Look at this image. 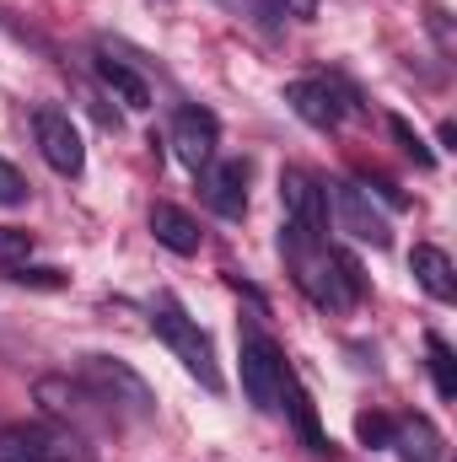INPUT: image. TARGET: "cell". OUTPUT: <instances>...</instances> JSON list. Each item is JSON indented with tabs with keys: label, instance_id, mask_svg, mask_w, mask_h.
Instances as JSON below:
<instances>
[{
	"label": "cell",
	"instance_id": "cell-15",
	"mask_svg": "<svg viewBox=\"0 0 457 462\" xmlns=\"http://www.w3.org/2000/svg\"><path fill=\"white\" fill-rule=\"evenodd\" d=\"M393 447L404 452V462H442V430L425 414H415L393 425Z\"/></svg>",
	"mask_w": 457,
	"mask_h": 462
},
{
	"label": "cell",
	"instance_id": "cell-1",
	"mask_svg": "<svg viewBox=\"0 0 457 462\" xmlns=\"http://www.w3.org/2000/svg\"><path fill=\"white\" fill-rule=\"evenodd\" d=\"M151 328H156L162 345L183 360V371H189L205 393H221V387H227L221 371H216V349H210V339H205V328L183 312V301H178L173 291H162V296L151 301Z\"/></svg>",
	"mask_w": 457,
	"mask_h": 462
},
{
	"label": "cell",
	"instance_id": "cell-10",
	"mask_svg": "<svg viewBox=\"0 0 457 462\" xmlns=\"http://www.w3.org/2000/svg\"><path fill=\"white\" fill-rule=\"evenodd\" d=\"M285 103H291V114L302 118V124H312V129H340V118H344L340 92H334V81H323V76L291 81V87H285Z\"/></svg>",
	"mask_w": 457,
	"mask_h": 462
},
{
	"label": "cell",
	"instance_id": "cell-9",
	"mask_svg": "<svg viewBox=\"0 0 457 462\" xmlns=\"http://www.w3.org/2000/svg\"><path fill=\"white\" fill-rule=\"evenodd\" d=\"M200 189L216 216H227V221L247 216V162H210L200 172Z\"/></svg>",
	"mask_w": 457,
	"mask_h": 462
},
{
	"label": "cell",
	"instance_id": "cell-22",
	"mask_svg": "<svg viewBox=\"0 0 457 462\" xmlns=\"http://www.w3.org/2000/svg\"><path fill=\"white\" fill-rule=\"evenodd\" d=\"M355 436H360L371 452H377V447H393V420H387V414H360V420H355Z\"/></svg>",
	"mask_w": 457,
	"mask_h": 462
},
{
	"label": "cell",
	"instance_id": "cell-17",
	"mask_svg": "<svg viewBox=\"0 0 457 462\" xmlns=\"http://www.w3.org/2000/svg\"><path fill=\"white\" fill-rule=\"evenodd\" d=\"M425 355H431L436 393H442V398H457V360H452V349H447V339H442V334H431V339H425Z\"/></svg>",
	"mask_w": 457,
	"mask_h": 462
},
{
	"label": "cell",
	"instance_id": "cell-16",
	"mask_svg": "<svg viewBox=\"0 0 457 462\" xmlns=\"http://www.w3.org/2000/svg\"><path fill=\"white\" fill-rule=\"evenodd\" d=\"M280 409H291V420H296V430H302L307 452H318V457H334V452H329L334 441L323 436V425H318V409H312V398H307V387H302L296 376L285 382V403H280Z\"/></svg>",
	"mask_w": 457,
	"mask_h": 462
},
{
	"label": "cell",
	"instance_id": "cell-12",
	"mask_svg": "<svg viewBox=\"0 0 457 462\" xmlns=\"http://www.w3.org/2000/svg\"><path fill=\"white\" fill-rule=\"evenodd\" d=\"M151 236L167 247V253H178V258H189V253H200V242H205V231L200 221L189 216V210H178V205H151Z\"/></svg>",
	"mask_w": 457,
	"mask_h": 462
},
{
	"label": "cell",
	"instance_id": "cell-2",
	"mask_svg": "<svg viewBox=\"0 0 457 462\" xmlns=\"http://www.w3.org/2000/svg\"><path fill=\"white\" fill-rule=\"evenodd\" d=\"M280 247H285V258L296 269V285L312 296V307H323V312L355 307V296L344 291V274H340V263H334V253H329L323 236H307V231L285 226L280 231Z\"/></svg>",
	"mask_w": 457,
	"mask_h": 462
},
{
	"label": "cell",
	"instance_id": "cell-5",
	"mask_svg": "<svg viewBox=\"0 0 457 462\" xmlns=\"http://www.w3.org/2000/svg\"><path fill=\"white\" fill-rule=\"evenodd\" d=\"M33 140H38L43 162H49L60 178H81V167H87V145H81V129L70 124V114H60V108H38V114H33Z\"/></svg>",
	"mask_w": 457,
	"mask_h": 462
},
{
	"label": "cell",
	"instance_id": "cell-7",
	"mask_svg": "<svg viewBox=\"0 0 457 462\" xmlns=\"http://www.w3.org/2000/svg\"><path fill=\"white\" fill-rule=\"evenodd\" d=\"M173 156L189 167V172H205L216 162V145H221V124L210 108H178L173 114Z\"/></svg>",
	"mask_w": 457,
	"mask_h": 462
},
{
	"label": "cell",
	"instance_id": "cell-13",
	"mask_svg": "<svg viewBox=\"0 0 457 462\" xmlns=\"http://www.w3.org/2000/svg\"><path fill=\"white\" fill-rule=\"evenodd\" d=\"M409 269H415V280H420L436 301H457V269H452V258H447L442 247L420 242V247L409 253Z\"/></svg>",
	"mask_w": 457,
	"mask_h": 462
},
{
	"label": "cell",
	"instance_id": "cell-6",
	"mask_svg": "<svg viewBox=\"0 0 457 462\" xmlns=\"http://www.w3.org/2000/svg\"><path fill=\"white\" fill-rule=\"evenodd\" d=\"M280 205H285V226L307 231V236H323L329 231V189L312 172L285 167L280 172Z\"/></svg>",
	"mask_w": 457,
	"mask_h": 462
},
{
	"label": "cell",
	"instance_id": "cell-4",
	"mask_svg": "<svg viewBox=\"0 0 457 462\" xmlns=\"http://www.w3.org/2000/svg\"><path fill=\"white\" fill-rule=\"evenodd\" d=\"M285 382H291V365L280 345L269 334H242V393L258 414H275L285 403Z\"/></svg>",
	"mask_w": 457,
	"mask_h": 462
},
{
	"label": "cell",
	"instance_id": "cell-21",
	"mask_svg": "<svg viewBox=\"0 0 457 462\" xmlns=\"http://www.w3.org/2000/svg\"><path fill=\"white\" fill-rule=\"evenodd\" d=\"M27 253H33V231L0 226V263H5V269H16V263H27Z\"/></svg>",
	"mask_w": 457,
	"mask_h": 462
},
{
	"label": "cell",
	"instance_id": "cell-18",
	"mask_svg": "<svg viewBox=\"0 0 457 462\" xmlns=\"http://www.w3.org/2000/svg\"><path fill=\"white\" fill-rule=\"evenodd\" d=\"M387 129H393V140L404 145V156H415V167H420V172H431V167H436V151L415 134V124H409V118L393 114V118H387Z\"/></svg>",
	"mask_w": 457,
	"mask_h": 462
},
{
	"label": "cell",
	"instance_id": "cell-11",
	"mask_svg": "<svg viewBox=\"0 0 457 462\" xmlns=\"http://www.w3.org/2000/svg\"><path fill=\"white\" fill-rule=\"evenodd\" d=\"M5 447H16L22 457H33V462H92L98 452H92V441L87 436H54V430H11L5 436Z\"/></svg>",
	"mask_w": 457,
	"mask_h": 462
},
{
	"label": "cell",
	"instance_id": "cell-19",
	"mask_svg": "<svg viewBox=\"0 0 457 462\" xmlns=\"http://www.w3.org/2000/svg\"><path fill=\"white\" fill-rule=\"evenodd\" d=\"M5 274L16 285H33V291H65V269H49V263H16Z\"/></svg>",
	"mask_w": 457,
	"mask_h": 462
},
{
	"label": "cell",
	"instance_id": "cell-24",
	"mask_svg": "<svg viewBox=\"0 0 457 462\" xmlns=\"http://www.w3.org/2000/svg\"><path fill=\"white\" fill-rule=\"evenodd\" d=\"M285 16H302V22H312V16H318V0H291V5H285Z\"/></svg>",
	"mask_w": 457,
	"mask_h": 462
},
{
	"label": "cell",
	"instance_id": "cell-23",
	"mask_svg": "<svg viewBox=\"0 0 457 462\" xmlns=\"http://www.w3.org/2000/svg\"><path fill=\"white\" fill-rule=\"evenodd\" d=\"M16 205H27V178L0 156V210H16Z\"/></svg>",
	"mask_w": 457,
	"mask_h": 462
},
{
	"label": "cell",
	"instance_id": "cell-3",
	"mask_svg": "<svg viewBox=\"0 0 457 462\" xmlns=\"http://www.w3.org/2000/svg\"><path fill=\"white\" fill-rule=\"evenodd\" d=\"M81 382L92 387L98 403H108V409L129 414V420H151L156 414V393L145 387V376L129 371L114 355H81Z\"/></svg>",
	"mask_w": 457,
	"mask_h": 462
},
{
	"label": "cell",
	"instance_id": "cell-8",
	"mask_svg": "<svg viewBox=\"0 0 457 462\" xmlns=\"http://www.w3.org/2000/svg\"><path fill=\"white\" fill-rule=\"evenodd\" d=\"M329 199L340 210V231H350L355 242H371V247H387L393 242L387 216L371 205V189H360V183H329Z\"/></svg>",
	"mask_w": 457,
	"mask_h": 462
},
{
	"label": "cell",
	"instance_id": "cell-20",
	"mask_svg": "<svg viewBox=\"0 0 457 462\" xmlns=\"http://www.w3.org/2000/svg\"><path fill=\"white\" fill-rule=\"evenodd\" d=\"M227 5H237V11H253L247 22H253L258 32H275V27H280V16H285V0H227Z\"/></svg>",
	"mask_w": 457,
	"mask_h": 462
},
{
	"label": "cell",
	"instance_id": "cell-25",
	"mask_svg": "<svg viewBox=\"0 0 457 462\" xmlns=\"http://www.w3.org/2000/svg\"><path fill=\"white\" fill-rule=\"evenodd\" d=\"M0 462H33V457H22L16 447H0Z\"/></svg>",
	"mask_w": 457,
	"mask_h": 462
},
{
	"label": "cell",
	"instance_id": "cell-14",
	"mask_svg": "<svg viewBox=\"0 0 457 462\" xmlns=\"http://www.w3.org/2000/svg\"><path fill=\"white\" fill-rule=\"evenodd\" d=\"M98 76H103V87L114 92L124 108H135V114H140V108H151V87H145V76H140V70H129L124 60H114L108 49L98 54Z\"/></svg>",
	"mask_w": 457,
	"mask_h": 462
}]
</instances>
